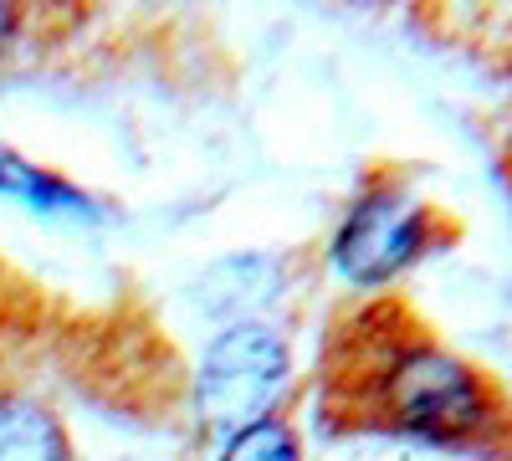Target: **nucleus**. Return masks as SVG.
<instances>
[{"label": "nucleus", "instance_id": "obj_1", "mask_svg": "<svg viewBox=\"0 0 512 461\" xmlns=\"http://www.w3.org/2000/svg\"><path fill=\"white\" fill-rule=\"evenodd\" d=\"M338 385L344 405L369 426L461 451H512V405L502 390L466 359L446 354L425 328H410L390 313H369L359 323Z\"/></svg>", "mask_w": 512, "mask_h": 461}, {"label": "nucleus", "instance_id": "obj_2", "mask_svg": "<svg viewBox=\"0 0 512 461\" xmlns=\"http://www.w3.org/2000/svg\"><path fill=\"white\" fill-rule=\"evenodd\" d=\"M282 364H287V354L277 344V333L256 328V323L221 333L216 349L205 354V374H200L205 421L210 426H246L282 385Z\"/></svg>", "mask_w": 512, "mask_h": 461}, {"label": "nucleus", "instance_id": "obj_3", "mask_svg": "<svg viewBox=\"0 0 512 461\" xmlns=\"http://www.w3.org/2000/svg\"><path fill=\"white\" fill-rule=\"evenodd\" d=\"M425 241H431V211L405 200L400 190H374L349 216V226L338 231L333 251L354 282H384L400 267H410L425 251Z\"/></svg>", "mask_w": 512, "mask_h": 461}, {"label": "nucleus", "instance_id": "obj_4", "mask_svg": "<svg viewBox=\"0 0 512 461\" xmlns=\"http://www.w3.org/2000/svg\"><path fill=\"white\" fill-rule=\"evenodd\" d=\"M0 190L31 200L36 211H88V200H82L72 185L52 180L47 170H31V164H21L16 154H0Z\"/></svg>", "mask_w": 512, "mask_h": 461}, {"label": "nucleus", "instance_id": "obj_5", "mask_svg": "<svg viewBox=\"0 0 512 461\" xmlns=\"http://www.w3.org/2000/svg\"><path fill=\"white\" fill-rule=\"evenodd\" d=\"M0 461H67L62 431L47 421V415L21 410L0 426Z\"/></svg>", "mask_w": 512, "mask_h": 461}, {"label": "nucleus", "instance_id": "obj_6", "mask_svg": "<svg viewBox=\"0 0 512 461\" xmlns=\"http://www.w3.org/2000/svg\"><path fill=\"white\" fill-rule=\"evenodd\" d=\"M221 461H297V441L282 421H256L226 446Z\"/></svg>", "mask_w": 512, "mask_h": 461}]
</instances>
